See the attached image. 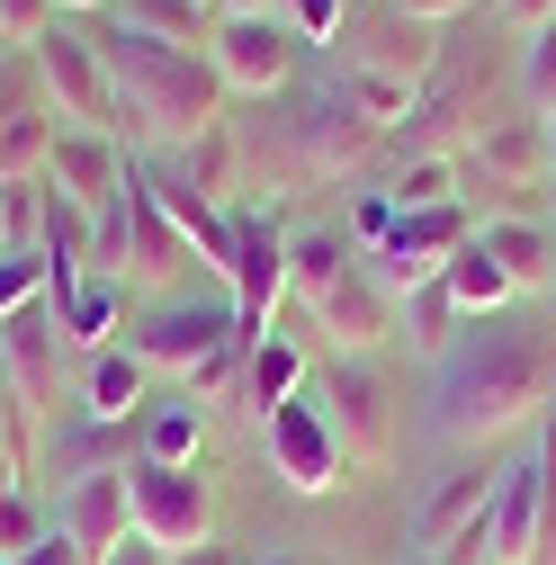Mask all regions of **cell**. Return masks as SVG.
Instances as JSON below:
<instances>
[{"label":"cell","mask_w":556,"mask_h":565,"mask_svg":"<svg viewBox=\"0 0 556 565\" xmlns=\"http://www.w3.org/2000/svg\"><path fill=\"white\" fill-rule=\"evenodd\" d=\"M556 395V315H484L449 341V360H431V431L449 449H484L538 422Z\"/></svg>","instance_id":"obj_1"},{"label":"cell","mask_w":556,"mask_h":565,"mask_svg":"<svg viewBox=\"0 0 556 565\" xmlns=\"http://www.w3.org/2000/svg\"><path fill=\"white\" fill-rule=\"evenodd\" d=\"M108 54V90H117V145L135 153H180L197 145L206 126H225V82L216 63H206V45H153V36H126L108 28L99 36Z\"/></svg>","instance_id":"obj_2"},{"label":"cell","mask_w":556,"mask_h":565,"mask_svg":"<svg viewBox=\"0 0 556 565\" xmlns=\"http://www.w3.org/2000/svg\"><path fill=\"white\" fill-rule=\"evenodd\" d=\"M332 54H341V73H332V82H341V99L395 135V126L413 117V99L440 82L449 36H440V28H423V19H404V10H386V0H351V19H341Z\"/></svg>","instance_id":"obj_3"},{"label":"cell","mask_w":556,"mask_h":565,"mask_svg":"<svg viewBox=\"0 0 556 565\" xmlns=\"http://www.w3.org/2000/svg\"><path fill=\"white\" fill-rule=\"evenodd\" d=\"M260 153L278 180H351L386 153V126L341 99V82H314V90H288V117L269 126Z\"/></svg>","instance_id":"obj_4"},{"label":"cell","mask_w":556,"mask_h":565,"mask_svg":"<svg viewBox=\"0 0 556 565\" xmlns=\"http://www.w3.org/2000/svg\"><path fill=\"white\" fill-rule=\"evenodd\" d=\"M547 493H556V431H538L530 458L494 467V503H484V565H538V556H547Z\"/></svg>","instance_id":"obj_5"},{"label":"cell","mask_w":556,"mask_h":565,"mask_svg":"<svg viewBox=\"0 0 556 565\" xmlns=\"http://www.w3.org/2000/svg\"><path fill=\"white\" fill-rule=\"evenodd\" d=\"M28 73H36V90H45V108H54L63 126L117 135V90H108V54H99V36H82V28L54 19V28L28 45Z\"/></svg>","instance_id":"obj_6"},{"label":"cell","mask_w":556,"mask_h":565,"mask_svg":"<svg viewBox=\"0 0 556 565\" xmlns=\"http://www.w3.org/2000/svg\"><path fill=\"white\" fill-rule=\"evenodd\" d=\"M243 323H234V297H145V306H135V323H126V350H135V360H145L153 377H189L197 360H206V350H225Z\"/></svg>","instance_id":"obj_7"},{"label":"cell","mask_w":556,"mask_h":565,"mask_svg":"<svg viewBox=\"0 0 556 565\" xmlns=\"http://www.w3.org/2000/svg\"><path fill=\"white\" fill-rule=\"evenodd\" d=\"M126 503H135V539H153L162 556H189L216 539V484L197 467H153L126 458Z\"/></svg>","instance_id":"obj_8"},{"label":"cell","mask_w":556,"mask_h":565,"mask_svg":"<svg viewBox=\"0 0 556 565\" xmlns=\"http://www.w3.org/2000/svg\"><path fill=\"white\" fill-rule=\"evenodd\" d=\"M225 297H234V323L243 341L269 332L278 297H288V225H278V206H234V252H225Z\"/></svg>","instance_id":"obj_9"},{"label":"cell","mask_w":556,"mask_h":565,"mask_svg":"<svg viewBox=\"0 0 556 565\" xmlns=\"http://www.w3.org/2000/svg\"><path fill=\"white\" fill-rule=\"evenodd\" d=\"M314 404H323V422H332V440H341L351 467H386L395 458V386H386L377 360H332Z\"/></svg>","instance_id":"obj_10"},{"label":"cell","mask_w":556,"mask_h":565,"mask_svg":"<svg viewBox=\"0 0 556 565\" xmlns=\"http://www.w3.org/2000/svg\"><path fill=\"white\" fill-rule=\"evenodd\" d=\"M297 28L288 19H216L206 28V63H216V82H225V99H278L297 82Z\"/></svg>","instance_id":"obj_11"},{"label":"cell","mask_w":556,"mask_h":565,"mask_svg":"<svg viewBox=\"0 0 556 565\" xmlns=\"http://www.w3.org/2000/svg\"><path fill=\"white\" fill-rule=\"evenodd\" d=\"M467 234H475L467 198H458V206H413V216H395V234H386L377 252H360V260H368L377 288L404 306L413 288H423V278H440V269L458 260V243H467Z\"/></svg>","instance_id":"obj_12"},{"label":"cell","mask_w":556,"mask_h":565,"mask_svg":"<svg viewBox=\"0 0 556 565\" xmlns=\"http://www.w3.org/2000/svg\"><path fill=\"white\" fill-rule=\"evenodd\" d=\"M189 260H197V252H189V234L171 225L153 171L126 162V288H135V297H171L180 278H189Z\"/></svg>","instance_id":"obj_13"},{"label":"cell","mask_w":556,"mask_h":565,"mask_svg":"<svg viewBox=\"0 0 556 565\" xmlns=\"http://www.w3.org/2000/svg\"><path fill=\"white\" fill-rule=\"evenodd\" d=\"M260 449H269V476L288 484V493H332V484H341V467H351L314 395L269 404V413H260Z\"/></svg>","instance_id":"obj_14"},{"label":"cell","mask_w":556,"mask_h":565,"mask_svg":"<svg viewBox=\"0 0 556 565\" xmlns=\"http://www.w3.org/2000/svg\"><path fill=\"white\" fill-rule=\"evenodd\" d=\"M63 323H54V306H28V315H10L0 323V369H10V386H19V404L36 413V431H54V413H63Z\"/></svg>","instance_id":"obj_15"},{"label":"cell","mask_w":556,"mask_h":565,"mask_svg":"<svg viewBox=\"0 0 556 565\" xmlns=\"http://www.w3.org/2000/svg\"><path fill=\"white\" fill-rule=\"evenodd\" d=\"M314 323H323V341H332V360H377V350L395 341V297L368 278V260H351L332 278V288L306 306Z\"/></svg>","instance_id":"obj_16"},{"label":"cell","mask_w":556,"mask_h":565,"mask_svg":"<svg viewBox=\"0 0 556 565\" xmlns=\"http://www.w3.org/2000/svg\"><path fill=\"white\" fill-rule=\"evenodd\" d=\"M126 162H135V153L117 145V135L63 126V135H54V162H45V189H63L73 206H90V216H99V206L126 198Z\"/></svg>","instance_id":"obj_17"},{"label":"cell","mask_w":556,"mask_h":565,"mask_svg":"<svg viewBox=\"0 0 556 565\" xmlns=\"http://www.w3.org/2000/svg\"><path fill=\"white\" fill-rule=\"evenodd\" d=\"M54 530L73 539V547H90V556H108L126 530H135V503H126V467H90V476H73L54 493Z\"/></svg>","instance_id":"obj_18"},{"label":"cell","mask_w":556,"mask_h":565,"mask_svg":"<svg viewBox=\"0 0 556 565\" xmlns=\"http://www.w3.org/2000/svg\"><path fill=\"white\" fill-rule=\"evenodd\" d=\"M458 162L484 171V189H538L547 198V180H556L547 171V117H494Z\"/></svg>","instance_id":"obj_19"},{"label":"cell","mask_w":556,"mask_h":565,"mask_svg":"<svg viewBox=\"0 0 556 565\" xmlns=\"http://www.w3.org/2000/svg\"><path fill=\"white\" fill-rule=\"evenodd\" d=\"M45 306H54V323H63V350H82V360H90V350L126 341V323H135V306H145V297H135L126 278L90 269V278H73V288L45 297Z\"/></svg>","instance_id":"obj_20"},{"label":"cell","mask_w":556,"mask_h":565,"mask_svg":"<svg viewBox=\"0 0 556 565\" xmlns=\"http://www.w3.org/2000/svg\"><path fill=\"white\" fill-rule=\"evenodd\" d=\"M484 503H494V467H458L423 503V521H413V547H423V556H458L484 530Z\"/></svg>","instance_id":"obj_21"},{"label":"cell","mask_w":556,"mask_h":565,"mask_svg":"<svg viewBox=\"0 0 556 565\" xmlns=\"http://www.w3.org/2000/svg\"><path fill=\"white\" fill-rule=\"evenodd\" d=\"M145 386H153V369L135 360L126 341H108V350L82 360V404L73 413H90V422H145Z\"/></svg>","instance_id":"obj_22"},{"label":"cell","mask_w":556,"mask_h":565,"mask_svg":"<svg viewBox=\"0 0 556 565\" xmlns=\"http://www.w3.org/2000/svg\"><path fill=\"white\" fill-rule=\"evenodd\" d=\"M475 243L494 252V269L512 278V288H547V278H556V234H547V216H475Z\"/></svg>","instance_id":"obj_23"},{"label":"cell","mask_w":556,"mask_h":565,"mask_svg":"<svg viewBox=\"0 0 556 565\" xmlns=\"http://www.w3.org/2000/svg\"><path fill=\"white\" fill-rule=\"evenodd\" d=\"M351 260H360L351 225H306V234H288V297H297V306H314V297H323Z\"/></svg>","instance_id":"obj_24"},{"label":"cell","mask_w":556,"mask_h":565,"mask_svg":"<svg viewBox=\"0 0 556 565\" xmlns=\"http://www.w3.org/2000/svg\"><path fill=\"white\" fill-rule=\"evenodd\" d=\"M197 440H206V404H189V395L145 404V422H135V458H153V467H197Z\"/></svg>","instance_id":"obj_25"},{"label":"cell","mask_w":556,"mask_h":565,"mask_svg":"<svg viewBox=\"0 0 556 565\" xmlns=\"http://www.w3.org/2000/svg\"><path fill=\"white\" fill-rule=\"evenodd\" d=\"M440 288L458 297V315H467V323H484V315H512V297H521L512 278L494 269V252H484L475 234H467V243H458V260L440 269Z\"/></svg>","instance_id":"obj_26"},{"label":"cell","mask_w":556,"mask_h":565,"mask_svg":"<svg viewBox=\"0 0 556 565\" xmlns=\"http://www.w3.org/2000/svg\"><path fill=\"white\" fill-rule=\"evenodd\" d=\"M288 395H306V350L288 332H260L252 360H243V404L269 413V404H288Z\"/></svg>","instance_id":"obj_27"},{"label":"cell","mask_w":556,"mask_h":565,"mask_svg":"<svg viewBox=\"0 0 556 565\" xmlns=\"http://www.w3.org/2000/svg\"><path fill=\"white\" fill-rule=\"evenodd\" d=\"M180 189H197V198H234V180H243V135H234V117L225 126H206L197 145H180V171H171Z\"/></svg>","instance_id":"obj_28"},{"label":"cell","mask_w":556,"mask_h":565,"mask_svg":"<svg viewBox=\"0 0 556 565\" xmlns=\"http://www.w3.org/2000/svg\"><path fill=\"white\" fill-rule=\"evenodd\" d=\"M54 135H63V117L45 108V90H36L19 117H0V180H45V162H54Z\"/></svg>","instance_id":"obj_29"},{"label":"cell","mask_w":556,"mask_h":565,"mask_svg":"<svg viewBox=\"0 0 556 565\" xmlns=\"http://www.w3.org/2000/svg\"><path fill=\"white\" fill-rule=\"evenodd\" d=\"M467 332V315H458V297L440 288V278H423L404 306H395V341H413L423 360H449V341Z\"/></svg>","instance_id":"obj_30"},{"label":"cell","mask_w":556,"mask_h":565,"mask_svg":"<svg viewBox=\"0 0 556 565\" xmlns=\"http://www.w3.org/2000/svg\"><path fill=\"white\" fill-rule=\"evenodd\" d=\"M108 28L153 45H206V0H108Z\"/></svg>","instance_id":"obj_31"},{"label":"cell","mask_w":556,"mask_h":565,"mask_svg":"<svg viewBox=\"0 0 556 565\" xmlns=\"http://www.w3.org/2000/svg\"><path fill=\"white\" fill-rule=\"evenodd\" d=\"M458 180H467L458 153H413V162L386 171V198H395V216H413V206H458Z\"/></svg>","instance_id":"obj_32"},{"label":"cell","mask_w":556,"mask_h":565,"mask_svg":"<svg viewBox=\"0 0 556 565\" xmlns=\"http://www.w3.org/2000/svg\"><path fill=\"white\" fill-rule=\"evenodd\" d=\"M126 458H135V422H90V413H82V431H73V440H54L63 484L90 476V467H126Z\"/></svg>","instance_id":"obj_33"},{"label":"cell","mask_w":556,"mask_h":565,"mask_svg":"<svg viewBox=\"0 0 556 565\" xmlns=\"http://www.w3.org/2000/svg\"><path fill=\"white\" fill-rule=\"evenodd\" d=\"M243 360H252V341L234 332L225 350H206V360L180 377V395H189V404H234V395H243Z\"/></svg>","instance_id":"obj_34"},{"label":"cell","mask_w":556,"mask_h":565,"mask_svg":"<svg viewBox=\"0 0 556 565\" xmlns=\"http://www.w3.org/2000/svg\"><path fill=\"white\" fill-rule=\"evenodd\" d=\"M45 288H54L45 252H0V323L28 315V306H45Z\"/></svg>","instance_id":"obj_35"},{"label":"cell","mask_w":556,"mask_h":565,"mask_svg":"<svg viewBox=\"0 0 556 565\" xmlns=\"http://www.w3.org/2000/svg\"><path fill=\"white\" fill-rule=\"evenodd\" d=\"M45 530H54V521L36 512V493H28V484H0V565H10L19 547H36Z\"/></svg>","instance_id":"obj_36"},{"label":"cell","mask_w":556,"mask_h":565,"mask_svg":"<svg viewBox=\"0 0 556 565\" xmlns=\"http://www.w3.org/2000/svg\"><path fill=\"white\" fill-rule=\"evenodd\" d=\"M521 90H530V108H556V28H538L521 45Z\"/></svg>","instance_id":"obj_37"},{"label":"cell","mask_w":556,"mask_h":565,"mask_svg":"<svg viewBox=\"0 0 556 565\" xmlns=\"http://www.w3.org/2000/svg\"><path fill=\"white\" fill-rule=\"evenodd\" d=\"M341 19H351V0H288L297 45H332V36H341Z\"/></svg>","instance_id":"obj_38"},{"label":"cell","mask_w":556,"mask_h":565,"mask_svg":"<svg viewBox=\"0 0 556 565\" xmlns=\"http://www.w3.org/2000/svg\"><path fill=\"white\" fill-rule=\"evenodd\" d=\"M54 28V0H0V45H36Z\"/></svg>","instance_id":"obj_39"},{"label":"cell","mask_w":556,"mask_h":565,"mask_svg":"<svg viewBox=\"0 0 556 565\" xmlns=\"http://www.w3.org/2000/svg\"><path fill=\"white\" fill-rule=\"evenodd\" d=\"M386 234H395V198H386V189H368V198L351 206V243H360V252H377Z\"/></svg>","instance_id":"obj_40"},{"label":"cell","mask_w":556,"mask_h":565,"mask_svg":"<svg viewBox=\"0 0 556 565\" xmlns=\"http://www.w3.org/2000/svg\"><path fill=\"white\" fill-rule=\"evenodd\" d=\"M10 565H99V556H90V547H73L63 530H45V539H36V547H19Z\"/></svg>","instance_id":"obj_41"},{"label":"cell","mask_w":556,"mask_h":565,"mask_svg":"<svg viewBox=\"0 0 556 565\" xmlns=\"http://www.w3.org/2000/svg\"><path fill=\"white\" fill-rule=\"evenodd\" d=\"M494 10H503V28H521V36L556 28V0H494Z\"/></svg>","instance_id":"obj_42"},{"label":"cell","mask_w":556,"mask_h":565,"mask_svg":"<svg viewBox=\"0 0 556 565\" xmlns=\"http://www.w3.org/2000/svg\"><path fill=\"white\" fill-rule=\"evenodd\" d=\"M386 10L423 19V28H449V19H467V10H475V0H386Z\"/></svg>","instance_id":"obj_43"},{"label":"cell","mask_w":556,"mask_h":565,"mask_svg":"<svg viewBox=\"0 0 556 565\" xmlns=\"http://www.w3.org/2000/svg\"><path fill=\"white\" fill-rule=\"evenodd\" d=\"M99 565H171V556H162V547H153V539H135V530H126V539H117V547H108V556H99Z\"/></svg>","instance_id":"obj_44"},{"label":"cell","mask_w":556,"mask_h":565,"mask_svg":"<svg viewBox=\"0 0 556 565\" xmlns=\"http://www.w3.org/2000/svg\"><path fill=\"white\" fill-rule=\"evenodd\" d=\"M206 19H269V0H206Z\"/></svg>","instance_id":"obj_45"},{"label":"cell","mask_w":556,"mask_h":565,"mask_svg":"<svg viewBox=\"0 0 556 565\" xmlns=\"http://www.w3.org/2000/svg\"><path fill=\"white\" fill-rule=\"evenodd\" d=\"M538 216H547V234H556V180H547V198H538Z\"/></svg>","instance_id":"obj_46"},{"label":"cell","mask_w":556,"mask_h":565,"mask_svg":"<svg viewBox=\"0 0 556 565\" xmlns=\"http://www.w3.org/2000/svg\"><path fill=\"white\" fill-rule=\"evenodd\" d=\"M538 117H547V171H556V108H538Z\"/></svg>","instance_id":"obj_47"},{"label":"cell","mask_w":556,"mask_h":565,"mask_svg":"<svg viewBox=\"0 0 556 565\" xmlns=\"http://www.w3.org/2000/svg\"><path fill=\"white\" fill-rule=\"evenodd\" d=\"M54 10H108V0H54Z\"/></svg>","instance_id":"obj_48"},{"label":"cell","mask_w":556,"mask_h":565,"mask_svg":"<svg viewBox=\"0 0 556 565\" xmlns=\"http://www.w3.org/2000/svg\"><path fill=\"white\" fill-rule=\"evenodd\" d=\"M0 252H19V243H10V216H0Z\"/></svg>","instance_id":"obj_49"},{"label":"cell","mask_w":556,"mask_h":565,"mask_svg":"<svg viewBox=\"0 0 556 565\" xmlns=\"http://www.w3.org/2000/svg\"><path fill=\"white\" fill-rule=\"evenodd\" d=\"M404 565H440V556H423V547H413V556H404Z\"/></svg>","instance_id":"obj_50"},{"label":"cell","mask_w":556,"mask_h":565,"mask_svg":"<svg viewBox=\"0 0 556 565\" xmlns=\"http://www.w3.org/2000/svg\"><path fill=\"white\" fill-rule=\"evenodd\" d=\"M252 565H297V556H252Z\"/></svg>","instance_id":"obj_51"},{"label":"cell","mask_w":556,"mask_h":565,"mask_svg":"<svg viewBox=\"0 0 556 565\" xmlns=\"http://www.w3.org/2000/svg\"><path fill=\"white\" fill-rule=\"evenodd\" d=\"M547 288H556V278H547Z\"/></svg>","instance_id":"obj_52"}]
</instances>
